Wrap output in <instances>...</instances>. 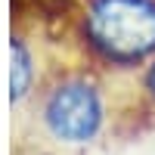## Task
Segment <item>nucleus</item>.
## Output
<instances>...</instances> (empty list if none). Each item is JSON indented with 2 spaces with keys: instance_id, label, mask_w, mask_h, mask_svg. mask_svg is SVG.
<instances>
[{
  "instance_id": "nucleus-3",
  "label": "nucleus",
  "mask_w": 155,
  "mask_h": 155,
  "mask_svg": "<svg viewBox=\"0 0 155 155\" xmlns=\"http://www.w3.org/2000/svg\"><path fill=\"white\" fill-rule=\"evenodd\" d=\"M112 84V137L155 130V56L130 74H109Z\"/></svg>"
},
{
  "instance_id": "nucleus-2",
  "label": "nucleus",
  "mask_w": 155,
  "mask_h": 155,
  "mask_svg": "<svg viewBox=\"0 0 155 155\" xmlns=\"http://www.w3.org/2000/svg\"><path fill=\"white\" fill-rule=\"evenodd\" d=\"M44 37L106 74H130L155 56V0H68Z\"/></svg>"
},
{
  "instance_id": "nucleus-5",
  "label": "nucleus",
  "mask_w": 155,
  "mask_h": 155,
  "mask_svg": "<svg viewBox=\"0 0 155 155\" xmlns=\"http://www.w3.org/2000/svg\"><path fill=\"white\" fill-rule=\"evenodd\" d=\"M9 155H53L47 152L44 146L31 143V140H22V137H12V146H9Z\"/></svg>"
},
{
  "instance_id": "nucleus-1",
  "label": "nucleus",
  "mask_w": 155,
  "mask_h": 155,
  "mask_svg": "<svg viewBox=\"0 0 155 155\" xmlns=\"http://www.w3.org/2000/svg\"><path fill=\"white\" fill-rule=\"evenodd\" d=\"M12 137L53 155H81L112 137L109 74L71 53L47 50V65L25 106L12 112Z\"/></svg>"
},
{
  "instance_id": "nucleus-4",
  "label": "nucleus",
  "mask_w": 155,
  "mask_h": 155,
  "mask_svg": "<svg viewBox=\"0 0 155 155\" xmlns=\"http://www.w3.org/2000/svg\"><path fill=\"white\" fill-rule=\"evenodd\" d=\"M34 34H37V25L16 16L12 37H9V106L12 112L25 106V99L37 87L44 65H47V50L41 47V41H34Z\"/></svg>"
}]
</instances>
